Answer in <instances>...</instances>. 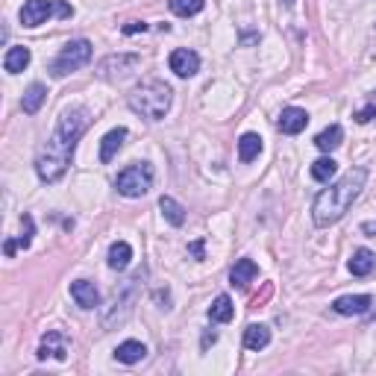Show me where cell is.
<instances>
[{
  "mask_svg": "<svg viewBox=\"0 0 376 376\" xmlns=\"http://www.w3.org/2000/svg\"><path fill=\"white\" fill-rule=\"evenodd\" d=\"M86 124H89V115L80 106L65 109L59 115L53 135L47 138V144L35 156V173L42 183H56L65 176V171L71 165V156L76 150V142H80L83 132H86Z\"/></svg>",
  "mask_w": 376,
  "mask_h": 376,
  "instance_id": "6da1fadb",
  "label": "cell"
},
{
  "mask_svg": "<svg viewBox=\"0 0 376 376\" xmlns=\"http://www.w3.org/2000/svg\"><path fill=\"white\" fill-rule=\"evenodd\" d=\"M368 183V171L365 168H353L347 171L341 180H335L329 188H324L318 197H314V206H312V221L314 227H332V224H338L341 217L350 212V206L355 203V197L362 194Z\"/></svg>",
  "mask_w": 376,
  "mask_h": 376,
  "instance_id": "7a4b0ae2",
  "label": "cell"
},
{
  "mask_svg": "<svg viewBox=\"0 0 376 376\" xmlns=\"http://www.w3.org/2000/svg\"><path fill=\"white\" fill-rule=\"evenodd\" d=\"M171 101H173V91L168 83L162 80H147L142 86H135L127 97V103L135 115L147 118V121H162L171 109Z\"/></svg>",
  "mask_w": 376,
  "mask_h": 376,
  "instance_id": "3957f363",
  "label": "cell"
},
{
  "mask_svg": "<svg viewBox=\"0 0 376 376\" xmlns=\"http://www.w3.org/2000/svg\"><path fill=\"white\" fill-rule=\"evenodd\" d=\"M91 59V42L89 38H74V42H68L62 50H59V56L50 62V74L56 76V80H62V76L80 71L83 65H89Z\"/></svg>",
  "mask_w": 376,
  "mask_h": 376,
  "instance_id": "277c9868",
  "label": "cell"
},
{
  "mask_svg": "<svg viewBox=\"0 0 376 376\" xmlns=\"http://www.w3.org/2000/svg\"><path fill=\"white\" fill-rule=\"evenodd\" d=\"M115 188H118V194L130 197V200H135V197H144L153 188V168L147 162H135V165L124 168L121 173H118Z\"/></svg>",
  "mask_w": 376,
  "mask_h": 376,
  "instance_id": "5b68a950",
  "label": "cell"
},
{
  "mask_svg": "<svg viewBox=\"0 0 376 376\" xmlns=\"http://www.w3.org/2000/svg\"><path fill=\"white\" fill-rule=\"evenodd\" d=\"M71 18L74 15V6L65 4V0H27V4L21 6V12H18V18H21V24L24 27H38V24H45L47 18Z\"/></svg>",
  "mask_w": 376,
  "mask_h": 376,
  "instance_id": "8992f818",
  "label": "cell"
},
{
  "mask_svg": "<svg viewBox=\"0 0 376 376\" xmlns=\"http://www.w3.org/2000/svg\"><path fill=\"white\" fill-rule=\"evenodd\" d=\"M138 62H142V56L135 53H124V56H109L101 62V68H97V74L103 76V80H124V76L138 68Z\"/></svg>",
  "mask_w": 376,
  "mask_h": 376,
  "instance_id": "52a82bcc",
  "label": "cell"
},
{
  "mask_svg": "<svg viewBox=\"0 0 376 376\" xmlns=\"http://www.w3.org/2000/svg\"><path fill=\"white\" fill-rule=\"evenodd\" d=\"M168 65H171V71L176 76L188 80V76H194L197 71H200V56H197L194 50H188V47H176L171 53V59H168Z\"/></svg>",
  "mask_w": 376,
  "mask_h": 376,
  "instance_id": "ba28073f",
  "label": "cell"
},
{
  "mask_svg": "<svg viewBox=\"0 0 376 376\" xmlns=\"http://www.w3.org/2000/svg\"><path fill=\"white\" fill-rule=\"evenodd\" d=\"M47 355H53V359H59V362L68 359V338L62 332L50 329L42 338V344H38V359H47Z\"/></svg>",
  "mask_w": 376,
  "mask_h": 376,
  "instance_id": "9c48e42d",
  "label": "cell"
},
{
  "mask_svg": "<svg viewBox=\"0 0 376 376\" xmlns=\"http://www.w3.org/2000/svg\"><path fill=\"white\" fill-rule=\"evenodd\" d=\"M309 124V112L300 109V106H288L280 112V121H276V127H280V132L285 135H297V132H303Z\"/></svg>",
  "mask_w": 376,
  "mask_h": 376,
  "instance_id": "30bf717a",
  "label": "cell"
},
{
  "mask_svg": "<svg viewBox=\"0 0 376 376\" xmlns=\"http://www.w3.org/2000/svg\"><path fill=\"white\" fill-rule=\"evenodd\" d=\"M71 297L80 309H97L101 306V291H97L94 283H89V280H74L71 283Z\"/></svg>",
  "mask_w": 376,
  "mask_h": 376,
  "instance_id": "8fae6325",
  "label": "cell"
},
{
  "mask_svg": "<svg viewBox=\"0 0 376 376\" xmlns=\"http://www.w3.org/2000/svg\"><path fill=\"white\" fill-rule=\"evenodd\" d=\"M259 276V265H256L253 259H239L232 265V270H229V283L235 285V288H250V283Z\"/></svg>",
  "mask_w": 376,
  "mask_h": 376,
  "instance_id": "7c38bea8",
  "label": "cell"
},
{
  "mask_svg": "<svg viewBox=\"0 0 376 376\" xmlns=\"http://www.w3.org/2000/svg\"><path fill=\"white\" fill-rule=\"evenodd\" d=\"M370 306H373L370 294H347V297H338V300L332 303V309L338 314H365Z\"/></svg>",
  "mask_w": 376,
  "mask_h": 376,
  "instance_id": "4fadbf2b",
  "label": "cell"
},
{
  "mask_svg": "<svg viewBox=\"0 0 376 376\" xmlns=\"http://www.w3.org/2000/svg\"><path fill=\"white\" fill-rule=\"evenodd\" d=\"M347 268H350L353 276H370L376 270V253L368 250V247H359L353 253V259L347 262Z\"/></svg>",
  "mask_w": 376,
  "mask_h": 376,
  "instance_id": "5bb4252c",
  "label": "cell"
},
{
  "mask_svg": "<svg viewBox=\"0 0 376 376\" xmlns=\"http://www.w3.org/2000/svg\"><path fill=\"white\" fill-rule=\"evenodd\" d=\"M124 138H127V130L124 127H115L103 135V142H101V162H112L118 150L124 147Z\"/></svg>",
  "mask_w": 376,
  "mask_h": 376,
  "instance_id": "9a60e30c",
  "label": "cell"
},
{
  "mask_svg": "<svg viewBox=\"0 0 376 376\" xmlns=\"http://www.w3.org/2000/svg\"><path fill=\"white\" fill-rule=\"evenodd\" d=\"M144 355H147V347L142 341H124L115 347V359L121 365H135V362H142Z\"/></svg>",
  "mask_w": 376,
  "mask_h": 376,
  "instance_id": "2e32d148",
  "label": "cell"
},
{
  "mask_svg": "<svg viewBox=\"0 0 376 376\" xmlns=\"http://www.w3.org/2000/svg\"><path fill=\"white\" fill-rule=\"evenodd\" d=\"M106 262H109L112 270H127L130 262H132V247L127 241H115L106 253Z\"/></svg>",
  "mask_w": 376,
  "mask_h": 376,
  "instance_id": "e0dca14e",
  "label": "cell"
},
{
  "mask_svg": "<svg viewBox=\"0 0 376 376\" xmlns=\"http://www.w3.org/2000/svg\"><path fill=\"white\" fill-rule=\"evenodd\" d=\"M341 142H344V130L338 124H332L324 132L314 135V147H318L321 153H332L335 147H341Z\"/></svg>",
  "mask_w": 376,
  "mask_h": 376,
  "instance_id": "ac0fdd59",
  "label": "cell"
},
{
  "mask_svg": "<svg viewBox=\"0 0 376 376\" xmlns=\"http://www.w3.org/2000/svg\"><path fill=\"white\" fill-rule=\"evenodd\" d=\"M30 59H33L30 47H9L6 56H4V71L6 74H21L30 65Z\"/></svg>",
  "mask_w": 376,
  "mask_h": 376,
  "instance_id": "d6986e66",
  "label": "cell"
},
{
  "mask_svg": "<svg viewBox=\"0 0 376 376\" xmlns=\"http://www.w3.org/2000/svg\"><path fill=\"white\" fill-rule=\"evenodd\" d=\"M259 153H262V135L259 132H244L239 138V159L253 162V159H259Z\"/></svg>",
  "mask_w": 376,
  "mask_h": 376,
  "instance_id": "ffe728a7",
  "label": "cell"
},
{
  "mask_svg": "<svg viewBox=\"0 0 376 376\" xmlns=\"http://www.w3.org/2000/svg\"><path fill=\"white\" fill-rule=\"evenodd\" d=\"M232 314H235V306L227 294H217L215 297V303L209 306V321L212 324H229L232 321Z\"/></svg>",
  "mask_w": 376,
  "mask_h": 376,
  "instance_id": "44dd1931",
  "label": "cell"
},
{
  "mask_svg": "<svg viewBox=\"0 0 376 376\" xmlns=\"http://www.w3.org/2000/svg\"><path fill=\"white\" fill-rule=\"evenodd\" d=\"M270 344V329L265 324H250L244 329V347L247 350H265Z\"/></svg>",
  "mask_w": 376,
  "mask_h": 376,
  "instance_id": "7402d4cb",
  "label": "cell"
},
{
  "mask_svg": "<svg viewBox=\"0 0 376 376\" xmlns=\"http://www.w3.org/2000/svg\"><path fill=\"white\" fill-rule=\"evenodd\" d=\"M45 101H47V89L42 86V83H33L27 91H24V101H21V109L27 112V115H35L38 109L45 106Z\"/></svg>",
  "mask_w": 376,
  "mask_h": 376,
  "instance_id": "603a6c76",
  "label": "cell"
},
{
  "mask_svg": "<svg viewBox=\"0 0 376 376\" xmlns=\"http://www.w3.org/2000/svg\"><path fill=\"white\" fill-rule=\"evenodd\" d=\"M159 209H162V215L168 217V224H173V227H183V224H186V209L176 203L173 197L165 194L162 200H159Z\"/></svg>",
  "mask_w": 376,
  "mask_h": 376,
  "instance_id": "cb8c5ba5",
  "label": "cell"
},
{
  "mask_svg": "<svg viewBox=\"0 0 376 376\" xmlns=\"http://www.w3.org/2000/svg\"><path fill=\"white\" fill-rule=\"evenodd\" d=\"M335 171H338V162L332 159V156H324V159L318 162H312V180H318V183H329Z\"/></svg>",
  "mask_w": 376,
  "mask_h": 376,
  "instance_id": "d4e9b609",
  "label": "cell"
},
{
  "mask_svg": "<svg viewBox=\"0 0 376 376\" xmlns=\"http://www.w3.org/2000/svg\"><path fill=\"white\" fill-rule=\"evenodd\" d=\"M206 0H171V12L180 15V18H191L197 12H203Z\"/></svg>",
  "mask_w": 376,
  "mask_h": 376,
  "instance_id": "484cf974",
  "label": "cell"
},
{
  "mask_svg": "<svg viewBox=\"0 0 376 376\" xmlns=\"http://www.w3.org/2000/svg\"><path fill=\"white\" fill-rule=\"evenodd\" d=\"M21 229H24V235H21V239H15V244L27 250V247L33 244V232H35V224H33V217H30V215L21 217Z\"/></svg>",
  "mask_w": 376,
  "mask_h": 376,
  "instance_id": "4316f807",
  "label": "cell"
},
{
  "mask_svg": "<svg viewBox=\"0 0 376 376\" xmlns=\"http://www.w3.org/2000/svg\"><path fill=\"white\" fill-rule=\"evenodd\" d=\"M373 118H376V103H368V106H362L359 112H355V121L359 124H370Z\"/></svg>",
  "mask_w": 376,
  "mask_h": 376,
  "instance_id": "83f0119b",
  "label": "cell"
},
{
  "mask_svg": "<svg viewBox=\"0 0 376 376\" xmlns=\"http://www.w3.org/2000/svg\"><path fill=\"white\" fill-rule=\"evenodd\" d=\"M144 30H147V24H144V21H130V24L124 27V33H127V35H135V33H144Z\"/></svg>",
  "mask_w": 376,
  "mask_h": 376,
  "instance_id": "f1b7e54d",
  "label": "cell"
},
{
  "mask_svg": "<svg viewBox=\"0 0 376 376\" xmlns=\"http://www.w3.org/2000/svg\"><path fill=\"white\" fill-rule=\"evenodd\" d=\"M188 253L194 256V259H203V239H197L194 244H188Z\"/></svg>",
  "mask_w": 376,
  "mask_h": 376,
  "instance_id": "f546056e",
  "label": "cell"
},
{
  "mask_svg": "<svg viewBox=\"0 0 376 376\" xmlns=\"http://www.w3.org/2000/svg\"><path fill=\"white\" fill-rule=\"evenodd\" d=\"M215 338H217V335H215V332H212V335L206 332V335H203V347H209V344H215Z\"/></svg>",
  "mask_w": 376,
  "mask_h": 376,
  "instance_id": "4dcf8cb0",
  "label": "cell"
}]
</instances>
